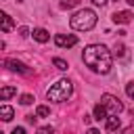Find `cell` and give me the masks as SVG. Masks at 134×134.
I'll list each match as a JSON object with an SVG mask.
<instances>
[{"mask_svg": "<svg viewBox=\"0 0 134 134\" xmlns=\"http://www.w3.org/2000/svg\"><path fill=\"white\" fill-rule=\"evenodd\" d=\"M82 59H84V63L94 73H109L111 63H113V57H111L109 48L103 46V44H90V46H86Z\"/></svg>", "mask_w": 134, "mask_h": 134, "instance_id": "1", "label": "cell"}, {"mask_svg": "<svg viewBox=\"0 0 134 134\" xmlns=\"http://www.w3.org/2000/svg\"><path fill=\"white\" fill-rule=\"evenodd\" d=\"M69 25L75 29V31H88L96 25V13L92 8H80L71 19H69Z\"/></svg>", "mask_w": 134, "mask_h": 134, "instance_id": "2", "label": "cell"}, {"mask_svg": "<svg viewBox=\"0 0 134 134\" xmlns=\"http://www.w3.org/2000/svg\"><path fill=\"white\" fill-rule=\"evenodd\" d=\"M71 92H73V86H71V82H69V80H59L57 84H52V86L48 88L46 96H48V100L63 103V100H67V98L71 96Z\"/></svg>", "mask_w": 134, "mask_h": 134, "instance_id": "3", "label": "cell"}, {"mask_svg": "<svg viewBox=\"0 0 134 134\" xmlns=\"http://www.w3.org/2000/svg\"><path fill=\"white\" fill-rule=\"evenodd\" d=\"M100 103H103V107L107 109L109 115H117V113H121V109H124V105L119 103V98L113 96V94H103V96H100Z\"/></svg>", "mask_w": 134, "mask_h": 134, "instance_id": "4", "label": "cell"}, {"mask_svg": "<svg viewBox=\"0 0 134 134\" xmlns=\"http://www.w3.org/2000/svg\"><path fill=\"white\" fill-rule=\"evenodd\" d=\"M54 44L59 46V48H71V46H75L77 44V38L73 36V34H57L54 36Z\"/></svg>", "mask_w": 134, "mask_h": 134, "instance_id": "5", "label": "cell"}, {"mask_svg": "<svg viewBox=\"0 0 134 134\" xmlns=\"http://www.w3.org/2000/svg\"><path fill=\"white\" fill-rule=\"evenodd\" d=\"M4 65H6L10 71H17V73H29L27 65H23V63H21V61H17V59H6V61H4Z\"/></svg>", "mask_w": 134, "mask_h": 134, "instance_id": "6", "label": "cell"}, {"mask_svg": "<svg viewBox=\"0 0 134 134\" xmlns=\"http://www.w3.org/2000/svg\"><path fill=\"white\" fill-rule=\"evenodd\" d=\"M113 23H119V25H126V23H130L132 21V13L130 10H117V13H113Z\"/></svg>", "mask_w": 134, "mask_h": 134, "instance_id": "7", "label": "cell"}, {"mask_svg": "<svg viewBox=\"0 0 134 134\" xmlns=\"http://www.w3.org/2000/svg\"><path fill=\"white\" fill-rule=\"evenodd\" d=\"M119 126H121V121H119V117H117V115H109V117H107V124H105V128H107L109 132H115Z\"/></svg>", "mask_w": 134, "mask_h": 134, "instance_id": "8", "label": "cell"}, {"mask_svg": "<svg viewBox=\"0 0 134 134\" xmlns=\"http://www.w3.org/2000/svg\"><path fill=\"white\" fill-rule=\"evenodd\" d=\"M34 40H38V42H48V40H50V34H48L46 29L38 27V29H34Z\"/></svg>", "mask_w": 134, "mask_h": 134, "instance_id": "9", "label": "cell"}, {"mask_svg": "<svg viewBox=\"0 0 134 134\" xmlns=\"http://www.w3.org/2000/svg\"><path fill=\"white\" fill-rule=\"evenodd\" d=\"M13 115H15L13 107H8V105H2V107H0V117H2L4 121H10V119H13Z\"/></svg>", "mask_w": 134, "mask_h": 134, "instance_id": "10", "label": "cell"}, {"mask_svg": "<svg viewBox=\"0 0 134 134\" xmlns=\"http://www.w3.org/2000/svg\"><path fill=\"white\" fill-rule=\"evenodd\" d=\"M13 27H15V23H13L10 15H6V13H4V15H2V31H4V34H8Z\"/></svg>", "mask_w": 134, "mask_h": 134, "instance_id": "11", "label": "cell"}, {"mask_svg": "<svg viewBox=\"0 0 134 134\" xmlns=\"http://www.w3.org/2000/svg\"><path fill=\"white\" fill-rule=\"evenodd\" d=\"M13 94H17V88H15V86H4V88L0 90V98H2V100H8Z\"/></svg>", "mask_w": 134, "mask_h": 134, "instance_id": "12", "label": "cell"}, {"mask_svg": "<svg viewBox=\"0 0 134 134\" xmlns=\"http://www.w3.org/2000/svg\"><path fill=\"white\" fill-rule=\"evenodd\" d=\"M105 117H109V113H107V109L103 107V103H98L96 107H94V119H105Z\"/></svg>", "mask_w": 134, "mask_h": 134, "instance_id": "13", "label": "cell"}, {"mask_svg": "<svg viewBox=\"0 0 134 134\" xmlns=\"http://www.w3.org/2000/svg\"><path fill=\"white\" fill-rule=\"evenodd\" d=\"M50 115V109L46 107V105H40L38 109H36V117H48Z\"/></svg>", "mask_w": 134, "mask_h": 134, "instance_id": "14", "label": "cell"}, {"mask_svg": "<svg viewBox=\"0 0 134 134\" xmlns=\"http://www.w3.org/2000/svg\"><path fill=\"white\" fill-rule=\"evenodd\" d=\"M77 4H80V0H63L61 2V8H73Z\"/></svg>", "mask_w": 134, "mask_h": 134, "instance_id": "15", "label": "cell"}, {"mask_svg": "<svg viewBox=\"0 0 134 134\" xmlns=\"http://www.w3.org/2000/svg\"><path fill=\"white\" fill-rule=\"evenodd\" d=\"M52 63H54V67H57V69H61V71H65V69H67V63H65L63 59H54Z\"/></svg>", "mask_w": 134, "mask_h": 134, "instance_id": "16", "label": "cell"}, {"mask_svg": "<svg viewBox=\"0 0 134 134\" xmlns=\"http://www.w3.org/2000/svg\"><path fill=\"white\" fill-rule=\"evenodd\" d=\"M38 134H54V130H52V126H42V128H38Z\"/></svg>", "mask_w": 134, "mask_h": 134, "instance_id": "17", "label": "cell"}, {"mask_svg": "<svg viewBox=\"0 0 134 134\" xmlns=\"http://www.w3.org/2000/svg\"><path fill=\"white\" fill-rule=\"evenodd\" d=\"M124 50H126V48H124L121 44H115V48H113V54H115V57H124Z\"/></svg>", "mask_w": 134, "mask_h": 134, "instance_id": "18", "label": "cell"}, {"mask_svg": "<svg viewBox=\"0 0 134 134\" xmlns=\"http://www.w3.org/2000/svg\"><path fill=\"white\" fill-rule=\"evenodd\" d=\"M31 103H34V96L31 94H23L21 96V105H31Z\"/></svg>", "mask_w": 134, "mask_h": 134, "instance_id": "19", "label": "cell"}, {"mask_svg": "<svg viewBox=\"0 0 134 134\" xmlns=\"http://www.w3.org/2000/svg\"><path fill=\"white\" fill-rule=\"evenodd\" d=\"M126 94H128L130 98H134V82H130V84H126Z\"/></svg>", "mask_w": 134, "mask_h": 134, "instance_id": "20", "label": "cell"}, {"mask_svg": "<svg viewBox=\"0 0 134 134\" xmlns=\"http://www.w3.org/2000/svg\"><path fill=\"white\" fill-rule=\"evenodd\" d=\"M10 134H25V128H21V126H19V128H15Z\"/></svg>", "mask_w": 134, "mask_h": 134, "instance_id": "21", "label": "cell"}, {"mask_svg": "<svg viewBox=\"0 0 134 134\" xmlns=\"http://www.w3.org/2000/svg\"><path fill=\"white\" fill-rule=\"evenodd\" d=\"M124 134H134V124H130V126L126 128V132H124Z\"/></svg>", "mask_w": 134, "mask_h": 134, "instance_id": "22", "label": "cell"}, {"mask_svg": "<svg viewBox=\"0 0 134 134\" xmlns=\"http://www.w3.org/2000/svg\"><path fill=\"white\" fill-rule=\"evenodd\" d=\"M19 34H21V36H27L29 31H27V27H21V29H19Z\"/></svg>", "mask_w": 134, "mask_h": 134, "instance_id": "23", "label": "cell"}, {"mask_svg": "<svg viewBox=\"0 0 134 134\" xmlns=\"http://www.w3.org/2000/svg\"><path fill=\"white\" fill-rule=\"evenodd\" d=\"M86 134H100V132H98V130H96V128H90V130H88V132H86Z\"/></svg>", "mask_w": 134, "mask_h": 134, "instance_id": "24", "label": "cell"}, {"mask_svg": "<svg viewBox=\"0 0 134 134\" xmlns=\"http://www.w3.org/2000/svg\"><path fill=\"white\" fill-rule=\"evenodd\" d=\"M94 4H98V6H103V4H107V0H92Z\"/></svg>", "mask_w": 134, "mask_h": 134, "instance_id": "25", "label": "cell"}, {"mask_svg": "<svg viewBox=\"0 0 134 134\" xmlns=\"http://www.w3.org/2000/svg\"><path fill=\"white\" fill-rule=\"evenodd\" d=\"M128 4H132V6H134V0H128Z\"/></svg>", "mask_w": 134, "mask_h": 134, "instance_id": "26", "label": "cell"}, {"mask_svg": "<svg viewBox=\"0 0 134 134\" xmlns=\"http://www.w3.org/2000/svg\"><path fill=\"white\" fill-rule=\"evenodd\" d=\"M0 134H2V132H0Z\"/></svg>", "mask_w": 134, "mask_h": 134, "instance_id": "27", "label": "cell"}, {"mask_svg": "<svg viewBox=\"0 0 134 134\" xmlns=\"http://www.w3.org/2000/svg\"><path fill=\"white\" fill-rule=\"evenodd\" d=\"M19 2H21V0H19Z\"/></svg>", "mask_w": 134, "mask_h": 134, "instance_id": "28", "label": "cell"}]
</instances>
